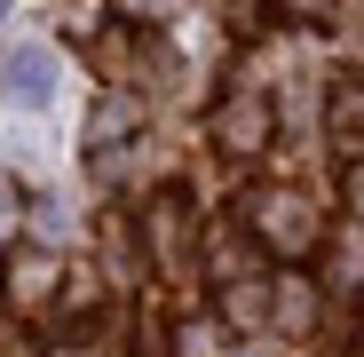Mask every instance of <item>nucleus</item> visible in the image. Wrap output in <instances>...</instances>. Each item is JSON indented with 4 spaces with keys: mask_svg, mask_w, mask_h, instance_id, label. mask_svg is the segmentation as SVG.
I'll return each mask as SVG.
<instances>
[{
    "mask_svg": "<svg viewBox=\"0 0 364 357\" xmlns=\"http://www.w3.org/2000/svg\"><path fill=\"white\" fill-rule=\"evenodd\" d=\"M55 88H64V72H55V48H40V40L9 48V64H0V95H9V103L48 111V103H55Z\"/></svg>",
    "mask_w": 364,
    "mask_h": 357,
    "instance_id": "f257e3e1",
    "label": "nucleus"
}]
</instances>
